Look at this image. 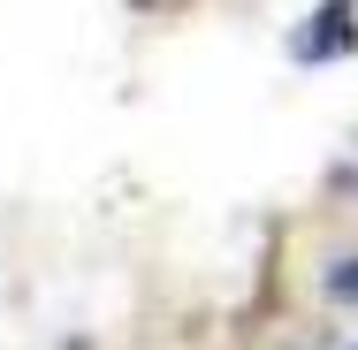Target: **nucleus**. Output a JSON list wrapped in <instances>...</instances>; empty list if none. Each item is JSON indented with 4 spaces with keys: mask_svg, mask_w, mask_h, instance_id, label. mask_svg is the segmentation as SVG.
<instances>
[{
    "mask_svg": "<svg viewBox=\"0 0 358 350\" xmlns=\"http://www.w3.org/2000/svg\"><path fill=\"white\" fill-rule=\"evenodd\" d=\"M343 54H358V8L351 0H320L289 31V61H343Z\"/></svg>",
    "mask_w": 358,
    "mask_h": 350,
    "instance_id": "obj_1",
    "label": "nucleus"
},
{
    "mask_svg": "<svg viewBox=\"0 0 358 350\" xmlns=\"http://www.w3.org/2000/svg\"><path fill=\"white\" fill-rule=\"evenodd\" d=\"M320 289H328L336 305H358V251H351V259H336V267H328V282H320Z\"/></svg>",
    "mask_w": 358,
    "mask_h": 350,
    "instance_id": "obj_2",
    "label": "nucleus"
}]
</instances>
